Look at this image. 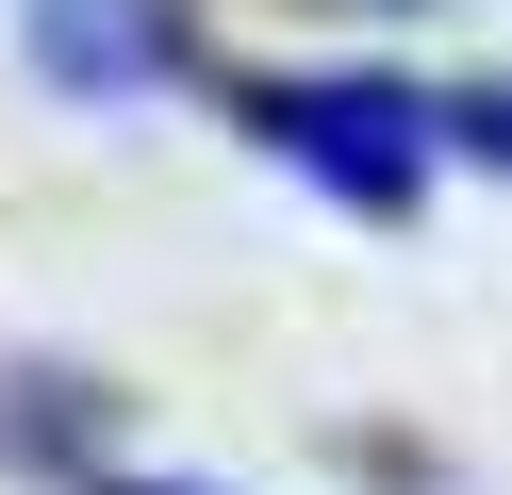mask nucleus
Here are the masks:
<instances>
[{"instance_id": "f03ea898", "label": "nucleus", "mask_w": 512, "mask_h": 495, "mask_svg": "<svg viewBox=\"0 0 512 495\" xmlns=\"http://www.w3.org/2000/svg\"><path fill=\"white\" fill-rule=\"evenodd\" d=\"M17 50L50 99H149L199 66V17L182 0H17Z\"/></svg>"}, {"instance_id": "20e7f679", "label": "nucleus", "mask_w": 512, "mask_h": 495, "mask_svg": "<svg viewBox=\"0 0 512 495\" xmlns=\"http://www.w3.org/2000/svg\"><path fill=\"white\" fill-rule=\"evenodd\" d=\"M331 17H446V0H331Z\"/></svg>"}, {"instance_id": "f257e3e1", "label": "nucleus", "mask_w": 512, "mask_h": 495, "mask_svg": "<svg viewBox=\"0 0 512 495\" xmlns=\"http://www.w3.org/2000/svg\"><path fill=\"white\" fill-rule=\"evenodd\" d=\"M232 132L248 149H281L314 198H347V215H413V182H430L446 149V99H413L397 66H232Z\"/></svg>"}, {"instance_id": "39448f33", "label": "nucleus", "mask_w": 512, "mask_h": 495, "mask_svg": "<svg viewBox=\"0 0 512 495\" xmlns=\"http://www.w3.org/2000/svg\"><path fill=\"white\" fill-rule=\"evenodd\" d=\"M149 495H166V479H149Z\"/></svg>"}, {"instance_id": "7ed1b4c3", "label": "nucleus", "mask_w": 512, "mask_h": 495, "mask_svg": "<svg viewBox=\"0 0 512 495\" xmlns=\"http://www.w3.org/2000/svg\"><path fill=\"white\" fill-rule=\"evenodd\" d=\"M446 149H479V165H512V83H479V99H446Z\"/></svg>"}]
</instances>
